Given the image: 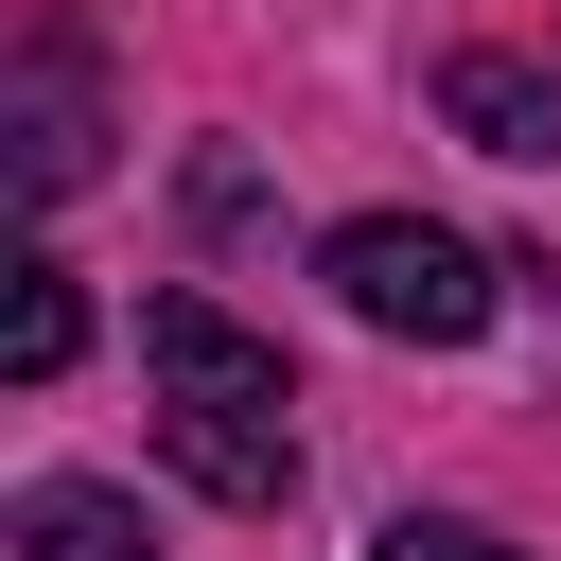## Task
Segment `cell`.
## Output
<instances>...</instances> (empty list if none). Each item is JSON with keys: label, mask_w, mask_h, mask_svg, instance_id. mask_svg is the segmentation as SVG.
Instances as JSON below:
<instances>
[{"label": "cell", "mask_w": 561, "mask_h": 561, "mask_svg": "<svg viewBox=\"0 0 561 561\" xmlns=\"http://www.w3.org/2000/svg\"><path fill=\"white\" fill-rule=\"evenodd\" d=\"M140 368H158V456L210 491V508H280L298 491V386L280 351L228 316V298H140Z\"/></svg>", "instance_id": "1"}, {"label": "cell", "mask_w": 561, "mask_h": 561, "mask_svg": "<svg viewBox=\"0 0 561 561\" xmlns=\"http://www.w3.org/2000/svg\"><path fill=\"white\" fill-rule=\"evenodd\" d=\"M316 280H333L368 333H403V351H456V333H491V263H473L438 210H351V228L316 245Z\"/></svg>", "instance_id": "2"}, {"label": "cell", "mask_w": 561, "mask_h": 561, "mask_svg": "<svg viewBox=\"0 0 561 561\" xmlns=\"http://www.w3.org/2000/svg\"><path fill=\"white\" fill-rule=\"evenodd\" d=\"M0 140H18V193H35V210L105 158V88H88V35H70V18L18 35V105H0Z\"/></svg>", "instance_id": "3"}, {"label": "cell", "mask_w": 561, "mask_h": 561, "mask_svg": "<svg viewBox=\"0 0 561 561\" xmlns=\"http://www.w3.org/2000/svg\"><path fill=\"white\" fill-rule=\"evenodd\" d=\"M438 123H456L473 158H561V70H526V53H438Z\"/></svg>", "instance_id": "4"}, {"label": "cell", "mask_w": 561, "mask_h": 561, "mask_svg": "<svg viewBox=\"0 0 561 561\" xmlns=\"http://www.w3.org/2000/svg\"><path fill=\"white\" fill-rule=\"evenodd\" d=\"M0 561H158V526H140L105 473H35V491L0 508Z\"/></svg>", "instance_id": "5"}, {"label": "cell", "mask_w": 561, "mask_h": 561, "mask_svg": "<svg viewBox=\"0 0 561 561\" xmlns=\"http://www.w3.org/2000/svg\"><path fill=\"white\" fill-rule=\"evenodd\" d=\"M70 351H88V298H70V263H18V298H0V368H18V386H53Z\"/></svg>", "instance_id": "6"}, {"label": "cell", "mask_w": 561, "mask_h": 561, "mask_svg": "<svg viewBox=\"0 0 561 561\" xmlns=\"http://www.w3.org/2000/svg\"><path fill=\"white\" fill-rule=\"evenodd\" d=\"M368 561H508V543H491V526H421V508H403V526H386Z\"/></svg>", "instance_id": "7"}]
</instances>
